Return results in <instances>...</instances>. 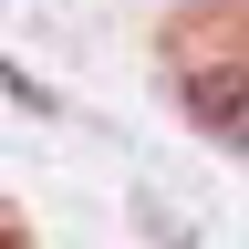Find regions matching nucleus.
<instances>
[{
  "instance_id": "nucleus-1",
  "label": "nucleus",
  "mask_w": 249,
  "mask_h": 249,
  "mask_svg": "<svg viewBox=\"0 0 249 249\" xmlns=\"http://www.w3.org/2000/svg\"><path fill=\"white\" fill-rule=\"evenodd\" d=\"M187 114H197V135H218V145H239V156H249V73H239V62L187 73Z\"/></svg>"
}]
</instances>
